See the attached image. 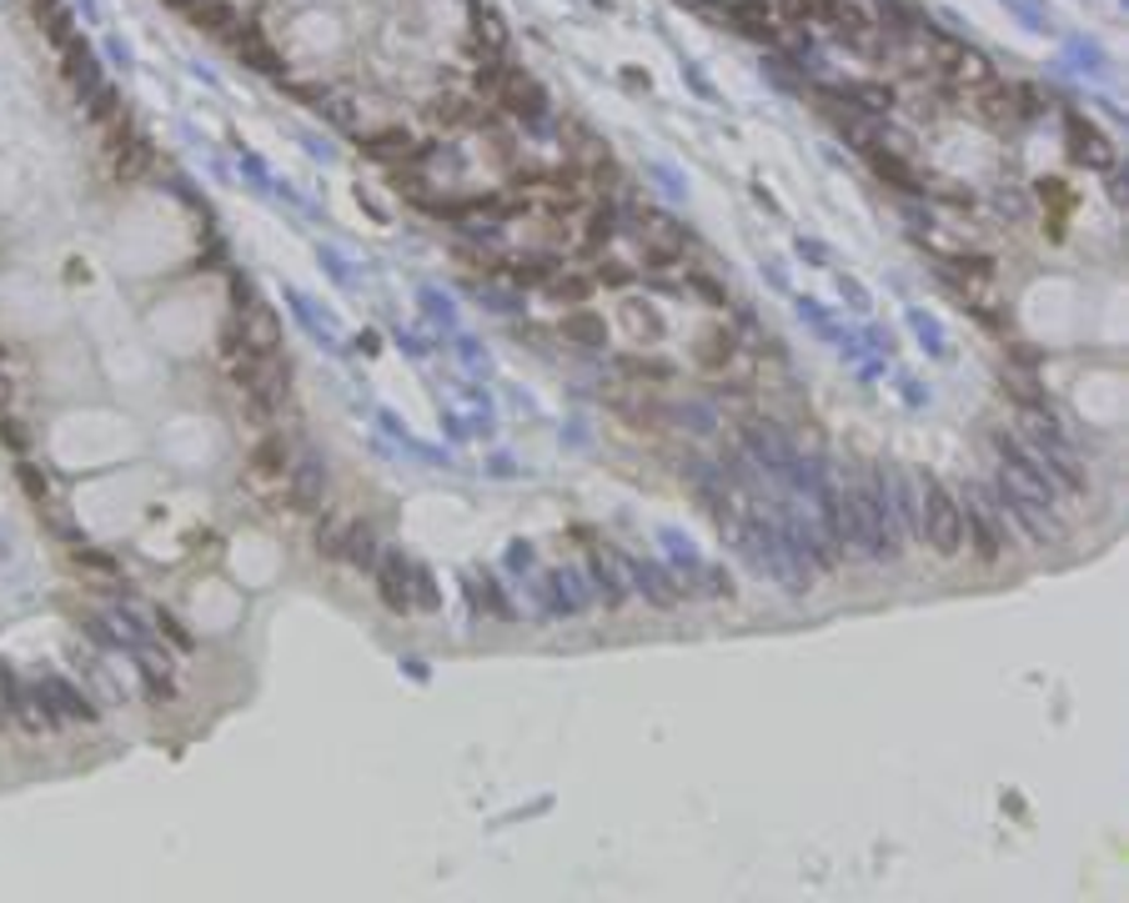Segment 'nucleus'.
<instances>
[{"label":"nucleus","instance_id":"nucleus-1","mask_svg":"<svg viewBox=\"0 0 1129 903\" xmlns=\"http://www.w3.org/2000/svg\"><path fill=\"white\" fill-rule=\"evenodd\" d=\"M918 537H929L934 553L954 557L964 547V508L954 502V492L934 477H924V508H918Z\"/></svg>","mask_w":1129,"mask_h":903},{"label":"nucleus","instance_id":"nucleus-2","mask_svg":"<svg viewBox=\"0 0 1129 903\" xmlns=\"http://www.w3.org/2000/svg\"><path fill=\"white\" fill-rule=\"evenodd\" d=\"M231 377H236V387H247V396L261 412H272L286 396V377H292L286 347L282 352H241V357L231 361Z\"/></svg>","mask_w":1129,"mask_h":903},{"label":"nucleus","instance_id":"nucleus-3","mask_svg":"<svg viewBox=\"0 0 1129 903\" xmlns=\"http://www.w3.org/2000/svg\"><path fill=\"white\" fill-rule=\"evenodd\" d=\"M999 508L1014 512L1019 522H1024V533L1039 537V543H1055V537H1065V522L1055 518V508L1044 502V497H1030V492H1014L1009 483H999Z\"/></svg>","mask_w":1129,"mask_h":903},{"label":"nucleus","instance_id":"nucleus-4","mask_svg":"<svg viewBox=\"0 0 1129 903\" xmlns=\"http://www.w3.org/2000/svg\"><path fill=\"white\" fill-rule=\"evenodd\" d=\"M1065 141H1069V156L1090 171H1115V146L1105 141V131L1084 116H1069L1065 121Z\"/></svg>","mask_w":1129,"mask_h":903},{"label":"nucleus","instance_id":"nucleus-5","mask_svg":"<svg viewBox=\"0 0 1129 903\" xmlns=\"http://www.w3.org/2000/svg\"><path fill=\"white\" fill-rule=\"evenodd\" d=\"M40 693H46V703H50V713H56L61 728H91V723H96V703H91L71 678H46L40 682Z\"/></svg>","mask_w":1129,"mask_h":903},{"label":"nucleus","instance_id":"nucleus-6","mask_svg":"<svg viewBox=\"0 0 1129 903\" xmlns=\"http://www.w3.org/2000/svg\"><path fill=\"white\" fill-rule=\"evenodd\" d=\"M964 537H974V547H979L984 562H999V553H1005V522H999V512L989 508V497H968L964 508Z\"/></svg>","mask_w":1129,"mask_h":903},{"label":"nucleus","instance_id":"nucleus-7","mask_svg":"<svg viewBox=\"0 0 1129 903\" xmlns=\"http://www.w3.org/2000/svg\"><path fill=\"white\" fill-rule=\"evenodd\" d=\"M231 342H241V352H282V322H276V311L251 301V307L236 317Z\"/></svg>","mask_w":1129,"mask_h":903},{"label":"nucleus","instance_id":"nucleus-8","mask_svg":"<svg viewBox=\"0 0 1129 903\" xmlns=\"http://www.w3.org/2000/svg\"><path fill=\"white\" fill-rule=\"evenodd\" d=\"M377 597L387 613H412V587H407V557L402 553H377Z\"/></svg>","mask_w":1129,"mask_h":903},{"label":"nucleus","instance_id":"nucleus-9","mask_svg":"<svg viewBox=\"0 0 1129 903\" xmlns=\"http://www.w3.org/2000/svg\"><path fill=\"white\" fill-rule=\"evenodd\" d=\"M628 568H633V587L643 593V603L663 607V613L682 603V587L668 578V568H663V562H653V557H628Z\"/></svg>","mask_w":1129,"mask_h":903},{"label":"nucleus","instance_id":"nucleus-10","mask_svg":"<svg viewBox=\"0 0 1129 903\" xmlns=\"http://www.w3.org/2000/svg\"><path fill=\"white\" fill-rule=\"evenodd\" d=\"M361 151H367L377 166H387V171H392V166L412 162V156H417L423 146H417V136H412L407 126H382V131H367V136H361Z\"/></svg>","mask_w":1129,"mask_h":903},{"label":"nucleus","instance_id":"nucleus-11","mask_svg":"<svg viewBox=\"0 0 1129 903\" xmlns=\"http://www.w3.org/2000/svg\"><path fill=\"white\" fill-rule=\"evenodd\" d=\"M342 562H347V568H372V562H377V533L367 527V522H347Z\"/></svg>","mask_w":1129,"mask_h":903},{"label":"nucleus","instance_id":"nucleus-12","mask_svg":"<svg viewBox=\"0 0 1129 903\" xmlns=\"http://www.w3.org/2000/svg\"><path fill=\"white\" fill-rule=\"evenodd\" d=\"M622 326H628L638 342H658L663 336V317H658V307H647V301H622Z\"/></svg>","mask_w":1129,"mask_h":903},{"label":"nucleus","instance_id":"nucleus-13","mask_svg":"<svg viewBox=\"0 0 1129 903\" xmlns=\"http://www.w3.org/2000/svg\"><path fill=\"white\" fill-rule=\"evenodd\" d=\"M407 587H412V607H423V613L442 607V593H437V578L427 562H407Z\"/></svg>","mask_w":1129,"mask_h":903},{"label":"nucleus","instance_id":"nucleus-14","mask_svg":"<svg viewBox=\"0 0 1129 903\" xmlns=\"http://www.w3.org/2000/svg\"><path fill=\"white\" fill-rule=\"evenodd\" d=\"M251 477H272V483H286V442L282 437H266L251 458Z\"/></svg>","mask_w":1129,"mask_h":903},{"label":"nucleus","instance_id":"nucleus-15","mask_svg":"<svg viewBox=\"0 0 1129 903\" xmlns=\"http://www.w3.org/2000/svg\"><path fill=\"white\" fill-rule=\"evenodd\" d=\"M562 336L568 342H578V347H603V322L597 317H587V311H572V317H562Z\"/></svg>","mask_w":1129,"mask_h":903},{"label":"nucleus","instance_id":"nucleus-16","mask_svg":"<svg viewBox=\"0 0 1129 903\" xmlns=\"http://www.w3.org/2000/svg\"><path fill=\"white\" fill-rule=\"evenodd\" d=\"M748 437H753V452H758V458H769L773 467H788V458H794V452H788V442H783L773 427L753 421V427H748Z\"/></svg>","mask_w":1129,"mask_h":903},{"label":"nucleus","instance_id":"nucleus-17","mask_svg":"<svg viewBox=\"0 0 1129 903\" xmlns=\"http://www.w3.org/2000/svg\"><path fill=\"white\" fill-rule=\"evenodd\" d=\"M593 286H597L593 276H572V272L562 276V272H558L552 282H547V297H552V301H572V307H583V301L593 297Z\"/></svg>","mask_w":1129,"mask_h":903},{"label":"nucleus","instance_id":"nucleus-18","mask_svg":"<svg viewBox=\"0 0 1129 903\" xmlns=\"http://www.w3.org/2000/svg\"><path fill=\"white\" fill-rule=\"evenodd\" d=\"M728 357H733V336L723 332V326L698 342V361H703V367H728Z\"/></svg>","mask_w":1129,"mask_h":903},{"label":"nucleus","instance_id":"nucleus-19","mask_svg":"<svg viewBox=\"0 0 1129 903\" xmlns=\"http://www.w3.org/2000/svg\"><path fill=\"white\" fill-rule=\"evenodd\" d=\"M342 543H347V522H342V518H326L322 527H317V547H322V557L342 562Z\"/></svg>","mask_w":1129,"mask_h":903},{"label":"nucleus","instance_id":"nucleus-20","mask_svg":"<svg viewBox=\"0 0 1129 903\" xmlns=\"http://www.w3.org/2000/svg\"><path fill=\"white\" fill-rule=\"evenodd\" d=\"M317 492H322V467H317V462H307V467L297 472V487H292V502H301V508H311V502H317Z\"/></svg>","mask_w":1129,"mask_h":903},{"label":"nucleus","instance_id":"nucleus-21","mask_svg":"<svg viewBox=\"0 0 1129 903\" xmlns=\"http://www.w3.org/2000/svg\"><path fill=\"white\" fill-rule=\"evenodd\" d=\"M597 282H603V286H628V282H638V276H633V266H622L618 257L597 251Z\"/></svg>","mask_w":1129,"mask_h":903},{"label":"nucleus","instance_id":"nucleus-22","mask_svg":"<svg viewBox=\"0 0 1129 903\" xmlns=\"http://www.w3.org/2000/svg\"><path fill=\"white\" fill-rule=\"evenodd\" d=\"M141 678H146V693H151V698H176V682H171V673H166V668L156 673V668L146 663V668H141Z\"/></svg>","mask_w":1129,"mask_h":903},{"label":"nucleus","instance_id":"nucleus-23","mask_svg":"<svg viewBox=\"0 0 1129 903\" xmlns=\"http://www.w3.org/2000/svg\"><path fill=\"white\" fill-rule=\"evenodd\" d=\"M0 442L11 447V452H25V447H31V432H25L15 417H0Z\"/></svg>","mask_w":1129,"mask_h":903},{"label":"nucleus","instance_id":"nucleus-24","mask_svg":"<svg viewBox=\"0 0 1129 903\" xmlns=\"http://www.w3.org/2000/svg\"><path fill=\"white\" fill-rule=\"evenodd\" d=\"M21 483H25V492H31V497H50L46 472H40V467H31V462H21Z\"/></svg>","mask_w":1129,"mask_h":903},{"label":"nucleus","instance_id":"nucleus-25","mask_svg":"<svg viewBox=\"0 0 1129 903\" xmlns=\"http://www.w3.org/2000/svg\"><path fill=\"white\" fill-rule=\"evenodd\" d=\"M162 628H166V632H171V638H176V647H191V638H187V632H181V622H176L171 613H162Z\"/></svg>","mask_w":1129,"mask_h":903},{"label":"nucleus","instance_id":"nucleus-26","mask_svg":"<svg viewBox=\"0 0 1129 903\" xmlns=\"http://www.w3.org/2000/svg\"><path fill=\"white\" fill-rule=\"evenodd\" d=\"M708 587H713V593H723V597H733V582H728V572H708Z\"/></svg>","mask_w":1129,"mask_h":903},{"label":"nucleus","instance_id":"nucleus-27","mask_svg":"<svg viewBox=\"0 0 1129 903\" xmlns=\"http://www.w3.org/2000/svg\"><path fill=\"white\" fill-rule=\"evenodd\" d=\"M0 407H5V382H0Z\"/></svg>","mask_w":1129,"mask_h":903}]
</instances>
